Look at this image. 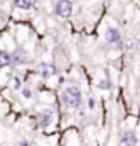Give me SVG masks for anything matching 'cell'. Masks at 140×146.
Wrapping results in <instances>:
<instances>
[{
    "label": "cell",
    "instance_id": "obj_7",
    "mask_svg": "<svg viewBox=\"0 0 140 146\" xmlns=\"http://www.w3.org/2000/svg\"><path fill=\"white\" fill-rule=\"evenodd\" d=\"M38 3V0H13V5L20 10H31Z\"/></svg>",
    "mask_w": 140,
    "mask_h": 146
},
{
    "label": "cell",
    "instance_id": "obj_2",
    "mask_svg": "<svg viewBox=\"0 0 140 146\" xmlns=\"http://www.w3.org/2000/svg\"><path fill=\"white\" fill-rule=\"evenodd\" d=\"M73 13V3L69 0H60L56 3V15L61 18H69Z\"/></svg>",
    "mask_w": 140,
    "mask_h": 146
},
{
    "label": "cell",
    "instance_id": "obj_4",
    "mask_svg": "<svg viewBox=\"0 0 140 146\" xmlns=\"http://www.w3.org/2000/svg\"><path fill=\"white\" fill-rule=\"evenodd\" d=\"M106 41L112 44H120V31L115 27H109L106 30Z\"/></svg>",
    "mask_w": 140,
    "mask_h": 146
},
{
    "label": "cell",
    "instance_id": "obj_9",
    "mask_svg": "<svg viewBox=\"0 0 140 146\" xmlns=\"http://www.w3.org/2000/svg\"><path fill=\"white\" fill-rule=\"evenodd\" d=\"M10 62H12L10 54H8L7 51H3V49H0V69H2V67H7Z\"/></svg>",
    "mask_w": 140,
    "mask_h": 146
},
{
    "label": "cell",
    "instance_id": "obj_12",
    "mask_svg": "<svg viewBox=\"0 0 140 146\" xmlns=\"http://www.w3.org/2000/svg\"><path fill=\"white\" fill-rule=\"evenodd\" d=\"M23 95H25V97H31V92H30V90H28V89H23Z\"/></svg>",
    "mask_w": 140,
    "mask_h": 146
},
{
    "label": "cell",
    "instance_id": "obj_15",
    "mask_svg": "<svg viewBox=\"0 0 140 146\" xmlns=\"http://www.w3.org/2000/svg\"><path fill=\"white\" fill-rule=\"evenodd\" d=\"M3 20V10H2V8H0V21Z\"/></svg>",
    "mask_w": 140,
    "mask_h": 146
},
{
    "label": "cell",
    "instance_id": "obj_6",
    "mask_svg": "<svg viewBox=\"0 0 140 146\" xmlns=\"http://www.w3.org/2000/svg\"><path fill=\"white\" fill-rule=\"evenodd\" d=\"M51 121H53V112L51 110H45V112L38 113V123H40V126L51 125Z\"/></svg>",
    "mask_w": 140,
    "mask_h": 146
},
{
    "label": "cell",
    "instance_id": "obj_8",
    "mask_svg": "<svg viewBox=\"0 0 140 146\" xmlns=\"http://www.w3.org/2000/svg\"><path fill=\"white\" fill-rule=\"evenodd\" d=\"M10 58H12V62H15V64H25L28 61L25 53H23V49H17L13 54H10Z\"/></svg>",
    "mask_w": 140,
    "mask_h": 146
},
{
    "label": "cell",
    "instance_id": "obj_5",
    "mask_svg": "<svg viewBox=\"0 0 140 146\" xmlns=\"http://www.w3.org/2000/svg\"><path fill=\"white\" fill-rule=\"evenodd\" d=\"M36 71H38V74H40L41 77L48 79V77H51V76L56 74V67H54L53 64H46V62H43V64H40V66L36 67Z\"/></svg>",
    "mask_w": 140,
    "mask_h": 146
},
{
    "label": "cell",
    "instance_id": "obj_10",
    "mask_svg": "<svg viewBox=\"0 0 140 146\" xmlns=\"http://www.w3.org/2000/svg\"><path fill=\"white\" fill-rule=\"evenodd\" d=\"M97 87L102 89V90H109V89H111V80L109 79H102L99 84H97Z\"/></svg>",
    "mask_w": 140,
    "mask_h": 146
},
{
    "label": "cell",
    "instance_id": "obj_13",
    "mask_svg": "<svg viewBox=\"0 0 140 146\" xmlns=\"http://www.w3.org/2000/svg\"><path fill=\"white\" fill-rule=\"evenodd\" d=\"M15 89H20V80H18V79H15Z\"/></svg>",
    "mask_w": 140,
    "mask_h": 146
},
{
    "label": "cell",
    "instance_id": "obj_11",
    "mask_svg": "<svg viewBox=\"0 0 140 146\" xmlns=\"http://www.w3.org/2000/svg\"><path fill=\"white\" fill-rule=\"evenodd\" d=\"M87 105H89V108H94V105H96V100H94V99H89Z\"/></svg>",
    "mask_w": 140,
    "mask_h": 146
},
{
    "label": "cell",
    "instance_id": "obj_3",
    "mask_svg": "<svg viewBox=\"0 0 140 146\" xmlns=\"http://www.w3.org/2000/svg\"><path fill=\"white\" fill-rule=\"evenodd\" d=\"M120 143L125 146H137L139 143V138H137V133L132 131V130H127V131L122 133L120 136Z\"/></svg>",
    "mask_w": 140,
    "mask_h": 146
},
{
    "label": "cell",
    "instance_id": "obj_1",
    "mask_svg": "<svg viewBox=\"0 0 140 146\" xmlns=\"http://www.w3.org/2000/svg\"><path fill=\"white\" fill-rule=\"evenodd\" d=\"M63 102L71 108H78L82 102V95L78 87H68L63 90Z\"/></svg>",
    "mask_w": 140,
    "mask_h": 146
},
{
    "label": "cell",
    "instance_id": "obj_14",
    "mask_svg": "<svg viewBox=\"0 0 140 146\" xmlns=\"http://www.w3.org/2000/svg\"><path fill=\"white\" fill-rule=\"evenodd\" d=\"M133 48V43H130V41H129V43H127V49H132Z\"/></svg>",
    "mask_w": 140,
    "mask_h": 146
}]
</instances>
